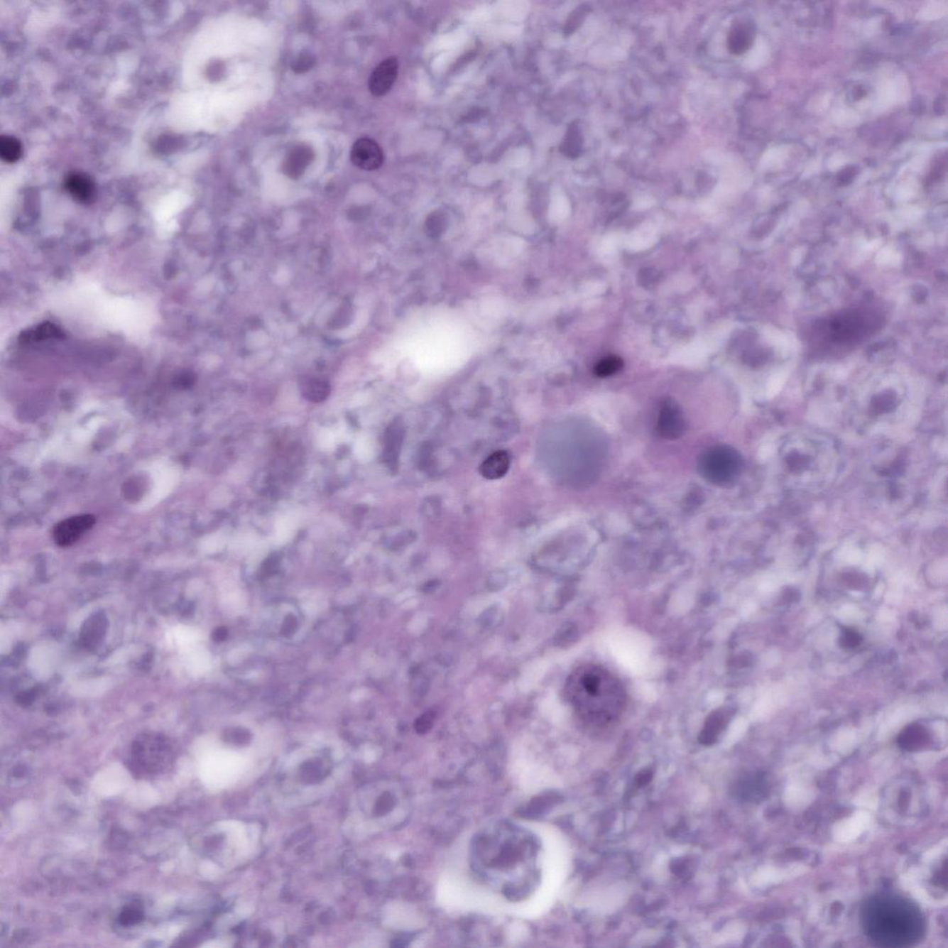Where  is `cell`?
I'll use <instances>...</instances> for the list:
<instances>
[{
	"instance_id": "6da1fadb",
	"label": "cell",
	"mask_w": 948,
	"mask_h": 948,
	"mask_svg": "<svg viewBox=\"0 0 948 948\" xmlns=\"http://www.w3.org/2000/svg\"><path fill=\"white\" fill-rule=\"evenodd\" d=\"M863 925L868 937L881 947H903L915 943L925 923L920 910L895 896L871 899L863 910Z\"/></svg>"
},
{
	"instance_id": "7a4b0ae2",
	"label": "cell",
	"mask_w": 948,
	"mask_h": 948,
	"mask_svg": "<svg viewBox=\"0 0 948 948\" xmlns=\"http://www.w3.org/2000/svg\"><path fill=\"white\" fill-rule=\"evenodd\" d=\"M581 709L594 725H606L621 714L626 694L620 682L599 666H588L579 676Z\"/></svg>"
},
{
	"instance_id": "3957f363",
	"label": "cell",
	"mask_w": 948,
	"mask_h": 948,
	"mask_svg": "<svg viewBox=\"0 0 948 948\" xmlns=\"http://www.w3.org/2000/svg\"><path fill=\"white\" fill-rule=\"evenodd\" d=\"M834 455L832 444L812 435L788 439L781 451L786 471L800 481H812L825 474L833 465Z\"/></svg>"
},
{
	"instance_id": "277c9868",
	"label": "cell",
	"mask_w": 948,
	"mask_h": 948,
	"mask_svg": "<svg viewBox=\"0 0 948 948\" xmlns=\"http://www.w3.org/2000/svg\"><path fill=\"white\" fill-rule=\"evenodd\" d=\"M697 467L704 479L717 486H725L739 477L743 469V458L736 448L718 445L701 454Z\"/></svg>"
},
{
	"instance_id": "5b68a950",
	"label": "cell",
	"mask_w": 948,
	"mask_h": 948,
	"mask_svg": "<svg viewBox=\"0 0 948 948\" xmlns=\"http://www.w3.org/2000/svg\"><path fill=\"white\" fill-rule=\"evenodd\" d=\"M94 523L96 518L91 514L77 515L63 520L54 527V541L60 547H71L92 529Z\"/></svg>"
},
{
	"instance_id": "8992f818",
	"label": "cell",
	"mask_w": 948,
	"mask_h": 948,
	"mask_svg": "<svg viewBox=\"0 0 948 948\" xmlns=\"http://www.w3.org/2000/svg\"><path fill=\"white\" fill-rule=\"evenodd\" d=\"M687 427L685 418L677 402L667 399L658 413L657 431L661 437L675 440L684 435Z\"/></svg>"
},
{
	"instance_id": "52a82bcc",
	"label": "cell",
	"mask_w": 948,
	"mask_h": 948,
	"mask_svg": "<svg viewBox=\"0 0 948 948\" xmlns=\"http://www.w3.org/2000/svg\"><path fill=\"white\" fill-rule=\"evenodd\" d=\"M352 163L359 169L374 170L383 163L382 148L374 140L364 137L353 145L350 152Z\"/></svg>"
},
{
	"instance_id": "ba28073f",
	"label": "cell",
	"mask_w": 948,
	"mask_h": 948,
	"mask_svg": "<svg viewBox=\"0 0 948 948\" xmlns=\"http://www.w3.org/2000/svg\"><path fill=\"white\" fill-rule=\"evenodd\" d=\"M398 62L396 57L387 58L371 73L369 88L374 96H385L391 90L398 77Z\"/></svg>"
},
{
	"instance_id": "9c48e42d",
	"label": "cell",
	"mask_w": 948,
	"mask_h": 948,
	"mask_svg": "<svg viewBox=\"0 0 948 948\" xmlns=\"http://www.w3.org/2000/svg\"><path fill=\"white\" fill-rule=\"evenodd\" d=\"M756 36L754 23L748 19H737L728 33V50L734 55H742L752 47Z\"/></svg>"
},
{
	"instance_id": "30bf717a",
	"label": "cell",
	"mask_w": 948,
	"mask_h": 948,
	"mask_svg": "<svg viewBox=\"0 0 948 948\" xmlns=\"http://www.w3.org/2000/svg\"><path fill=\"white\" fill-rule=\"evenodd\" d=\"M733 715V710L730 708H719L710 713L701 731L699 742L705 746L714 743L729 724Z\"/></svg>"
},
{
	"instance_id": "8fae6325",
	"label": "cell",
	"mask_w": 948,
	"mask_h": 948,
	"mask_svg": "<svg viewBox=\"0 0 948 948\" xmlns=\"http://www.w3.org/2000/svg\"><path fill=\"white\" fill-rule=\"evenodd\" d=\"M65 187L73 198L81 203H90L96 196V187L92 180L84 173L69 175L65 181Z\"/></svg>"
},
{
	"instance_id": "7c38bea8",
	"label": "cell",
	"mask_w": 948,
	"mask_h": 948,
	"mask_svg": "<svg viewBox=\"0 0 948 948\" xmlns=\"http://www.w3.org/2000/svg\"><path fill=\"white\" fill-rule=\"evenodd\" d=\"M931 741L927 729L923 725H908L898 736V745L905 751H916L925 748Z\"/></svg>"
},
{
	"instance_id": "4fadbf2b",
	"label": "cell",
	"mask_w": 948,
	"mask_h": 948,
	"mask_svg": "<svg viewBox=\"0 0 948 948\" xmlns=\"http://www.w3.org/2000/svg\"><path fill=\"white\" fill-rule=\"evenodd\" d=\"M511 467V457L504 450L496 451L481 463L480 474L487 480H498L505 476Z\"/></svg>"
},
{
	"instance_id": "5bb4252c",
	"label": "cell",
	"mask_w": 948,
	"mask_h": 948,
	"mask_svg": "<svg viewBox=\"0 0 948 948\" xmlns=\"http://www.w3.org/2000/svg\"><path fill=\"white\" fill-rule=\"evenodd\" d=\"M300 390L307 401L313 403H321L330 396L331 386L328 381L323 378L306 376L300 381Z\"/></svg>"
},
{
	"instance_id": "9a60e30c",
	"label": "cell",
	"mask_w": 948,
	"mask_h": 948,
	"mask_svg": "<svg viewBox=\"0 0 948 948\" xmlns=\"http://www.w3.org/2000/svg\"><path fill=\"white\" fill-rule=\"evenodd\" d=\"M584 148V136L577 121L570 124L560 146V151L564 156L570 158L580 157Z\"/></svg>"
},
{
	"instance_id": "2e32d148",
	"label": "cell",
	"mask_w": 948,
	"mask_h": 948,
	"mask_svg": "<svg viewBox=\"0 0 948 948\" xmlns=\"http://www.w3.org/2000/svg\"><path fill=\"white\" fill-rule=\"evenodd\" d=\"M64 337L62 331L50 322L41 323L35 327L28 329L21 334L19 341L23 344L40 342V341Z\"/></svg>"
},
{
	"instance_id": "e0dca14e",
	"label": "cell",
	"mask_w": 948,
	"mask_h": 948,
	"mask_svg": "<svg viewBox=\"0 0 948 948\" xmlns=\"http://www.w3.org/2000/svg\"><path fill=\"white\" fill-rule=\"evenodd\" d=\"M23 154V146L19 140L12 136H3L0 138V156L9 163H16Z\"/></svg>"
},
{
	"instance_id": "ac0fdd59",
	"label": "cell",
	"mask_w": 948,
	"mask_h": 948,
	"mask_svg": "<svg viewBox=\"0 0 948 948\" xmlns=\"http://www.w3.org/2000/svg\"><path fill=\"white\" fill-rule=\"evenodd\" d=\"M310 156L309 151L306 148H300L293 151L285 163L286 173H288V175H290L291 178H297V176L300 175V173L303 172L305 167L307 166V164H309L307 163H309Z\"/></svg>"
},
{
	"instance_id": "d6986e66",
	"label": "cell",
	"mask_w": 948,
	"mask_h": 948,
	"mask_svg": "<svg viewBox=\"0 0 948 948\" xmlns=\"http://www.w3.org/2000/svg\"><path fill=\"white\" fill-rule=\"evenodd\" d=\"M353 307L352 304L344 303L333 314L331 319L329 320V327L338 330V329L346 328L352 322Z\"/></svg>"
},
{
	"instance_id": "ffe728a7",
	"label": "cell",
	"mask_w": 948,
	"mask_h": 948,
	"mask_svg": "<svg viewBox=\"0 0 948 948\" xmlns=\"http://www.w3.org/2000/svg\"><path fill=\"white\" fill-rule=\"evenodd\" d=\"M623 367V359L619 356H606L594 367V374L599 377H609L618 373Z\"/></svg>"
},
{
	"instance_id": "44dd1931",
	"label": "cell",
	"mask_w": 948,
	"mask_h": 948,
	"mask_svg": "<svg viewBox=\"0 0 948 948\" xmlns=\"http://www.w3.org/2000/svg\"><path fill=\"white\" fill-rule=\"evenodd\" d=\"M590 11V6L587 4H582L576 8L575 10L572 11V13L570 15L569 19L566 21L565 28H564V33H565V36L572 35L573 32H575L576 30L582 26V23H584L585 18H587V14L589 13Z\"/></svg>"
},
{
	"instance_id": "7402d4cb",
	"label": "cell",
	"mask_w": 948,
	"mask_h": 948,
	"mask_svg": "<svg viewBox=\"0 0 948 948\" xmlns=\"http://www.w3.org/2000/svg\"><path fill=\"white\" fill-rule=\"evenodd\" d=\"M862 636L854 629L844 628L840 637V645L843 648L853 649L858 648L862 643Z\"/></svg>"
},
{
	"instance_id": "603a6c76",
	"label": "cell",
	"mask_w": 948,
	"mask_h": 948,
	"mask_svg": "<svg viewBox=\"0 0 948 948\" xmlns=\"http://www.w3.org/2000/svg\"><path fill=\"white\" fill-rule=\"evenodd\" d=\"M143 917L142 911L140 908L136 907H128L121 912L120 922L124 925H132L141 922Z\"/></svg>"
},
{
	"instance_id": "cb8c5ba5",
	"label": "cell",
	"mask_w": 948,
	"mask_h": 948,
	"mask_svg": "<svg viewBox=\"0 0 948 948\" xmlns=\"http://www.w3.org/2000/svg\"><path fill=\"white\" fill-rule=\"evenodd\" d=\"M434 721H435L434 713H432V712H428L425 713V714L420 716V717L417 719L415 725H414V727H415L417 733L423 734L427 733L428 731L431 730L432 724H434Z\"/></svg>"
},
{
	"instance_id": "d4e9b609",
	"label": "cell",
	"mask_w": 948,
	"mask_h": 948,
	"mask_svg": "<svg viewBox=\"0 0 948 948\" xmlns=\"http://www.w3.org/2000/svg\"><path fill=\"white\" fill-rule=\"evenodd\" d=\"M444 227H445L444 217L441 214H439V213H435V214H432L431 217L429 218L427 227L430 234H434V236H438L439 234H441L442 231H444L445 228Z\"/></svg>"
},
{
	"instance_id": "484cf974",
	"label": "cell",
	"mask_w": 948,
	"mask_h": 948,
	"mask_svg": "<svg viewBox=\"0 0 948 948\" xmlns=\"http://www.w3.org/2000/svg\"><path fill=\"white\" fill-rule=\"evenodd\" d=\"M858 173L859 170L856 169V167H847L846 169L841 170L839 175H838V180H839L840 182H842L843 185L849 184V182H851L852 180L856 178Z\"/></svg>"
},
{
	"instance_id": "4316f807",
	"label": "cell",
	"mask_w": 948,
	"mask_h": 948,
	"mask_svg": "<svg viewBox=\"0 0 948 948\" xmlns=\"http://www.w3.org/2000/svg\"><path fill=\"white\" fill-rule=\"evenodd\" d=\"M312 65V60L307 55L298 58L294 63V69L298 72L307 71Z\"/></svg>"
},
{
	"instance_id": "83f0119b",
	"label": "cell",
	"mask_w": 948,
	"mask_h": 948,
	"mask_svg": "<svg viewBox=\"0 0 948 948\" xmlns=\"http://www.w3.org/2000/svg\"><path fill=\"white\" fill-rule=\"evenodd\" d=\"M652 777H653V773H652L651 770H648L642 771V773H640L638 775L636 776L637 785L639 786L648 785V783L651 781Z\"/></svg>"
},
{
	"instance_id": "f1b7e54d",
	"label": "cell",
	"mask_w": 948,
	"mask_h": 948,
	"mask_svg": "<svg viewBox=\"0 0 948 948\" xmlns=\"http://www.w3.org/2000/svg\"><path fill=\"white\" fill-rule=\"evenodd\" d=\"M865 94H866L865 90L861 89V87H858V89H856L854 96L856 97V99H862V97H865Z\"/></svg>"
}]
</instances>
